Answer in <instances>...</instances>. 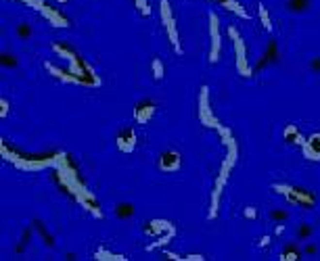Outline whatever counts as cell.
I'll list each match as a JSON object with an SVG mask.
<instances>
[{"label":"cell","mask_w":320,"mask_h":261,"mask_svg":"<svg viewBox=\"0 0 320 261\" xmlns=\"http://www.w3.org/2000/svg\"><path fill=\"white\" fill-rule=\"evenodd\" d=\"M0 151H2V157L6 159V161H11L15 167L25 169V171H40V169H44V167L52 165V159L48 155H40V157H36V155H21L19 151H11L6 142H2Z\"/></svg>","instance_id":"obj_1"},{"label":"cell","mask_w":320,"mask_h":261,"mask_svg":"<svg viewBox=\"0 0 320 261\" xmlns=\"http://www.w3.org/2000/svg\"><path fill=\"white\" fill-rule=\"evenodd\" d=\"M228 36L232 40V46H235V55H237V69L241 73L243 77H251L253 71L249 67V61H247V48H245V40L243 36L239 33L237 25H230L228 28Z\"/></svg>","instance_id":"obj_2"},{"label":"cell","mask_w":320,"mask_h":261,"mask_svg":"<svg viewBox=\"0 0 320 261\" xmlns=\"http://www.w3.org/2000/svg\"><path fill=\"white\" fill-rule=\"evenodd\" d=\"M272 188L278 195H283L287 200H291V203H295L299 207H305V209H310L312 205L316 203V197L310 195V192H305L302 188H293L289 184H272Z\"/></svg>","instance_id":"obj_3"},{"label":"cell","mask_w":320,"mask_h":261,"mask_svg":"<svg viewBox=\"0 0 320 261\" xmlns=\"http://www.w3.org/2000/svg\"><path fill=\"white\" fill-rule=\"evenodd\" d=\"M199 123H203L205 128H213V130H222L224 125L218 122V117L211 113L209 107V88L208 86H201L199 90Z\"/></svg>","instance_id":"obj_4"},{"label":"cell","mask_w":320,"mask_h":261,"mask_svg":"<svg viewBox=\"0 0 320 261\" xmlns=\"http://www.w3.org/2000/svg\"><path fill=\"white\" fill-rule=\"evenodd\" d=\"M159 6H161V21H163L165 31H168L170 42H172V46H174V50L178 52V55H182V44H180V40H178L176 21H174V15H172L170 0H161V2H159Z\"/></svg>","instance_id":"obj_5"},{"label":"cell","mask_w":320,"mask_h":261,"mask_svg":"<svg viewBox=\"0 0 320 261\" xmlns=\"http://www.w3.org/2000/svg\"><path fill=\"white\" fill-rule=\"evenodd\" d=\"M25 4H30L32 9H36L38 13H42V15L48 19V23L55 25V28H69V19L65 15H61L59 11H55L52 6H48L44 0H28Z\"/></svg>","instance_id":"obj_6"},{"label":"cell","mask_w":320,"mask_h":261,"mask_svg":"<svg viewBox=\"0 0 320 261\" xmlns=\"http://www.w3.org/2000/svg\"><path fill=\"white\" fill-rule=\"evenodd\" d=\"M209 38H211V48H209V63L220 61V48H222V40H220V23L216 13L209 11Z\"/></svg>","instance_id":"obj_7"},{"label":"cell","mask_w":320,"mask_h":261,"mask_svg":"<svg viewBox=\"0 0 320 261\" xmlns=\"http://www.w3.org/2000/svg\"><path fill=\"white\" fill-rule=\"evenodd\" d=\"M159 169L165 171V173H174L180 169V165H182V155L176 151H165L159 155Z\"/></svg>","instance_id":"obj_8"},{"label":"cell","mask_w":320,"mask_h":261,"mask_svg":"<svg viewBox=\"0 0 320 261\" xmlns=\"http://www.w3.org/2000/svg\"><path fill=\"white\" fill-rule=\"evenodd\" d=\"M115 146L122 153H132L136 149V132L132 128H124L115 136Z\"/></svg>","instance_id":"obj_9"},{"label":"cell","mask_w":320,"mask_h":261,"mask_svg":"<svg viewBox=\"0 0 320 261\" xmlns=\"http://www.w3.org/2000/svg\"><path fill=\"white\" fill-rule=\"evenodd\" d=\"M155 115V103L153 100H143V103H138L134 107V119L136 123H149L151 117Z\"/></svg>","instance_id":"obj_10"},{"label":"cell","mask_w":320,"mask_h":261,"mask_svg":"<svg viewBox=\"0 0 320 261\" xmlns=\"http://www.w3.org/2000/svg\"><path fill=\"white\" fill-rule=\"evenodd\" d=\"M302 151H304L305 159H310V161H320V132L312 134V136L305 140Z\"/></svg>","instance_id":"obj_11"},{"label":"cell","mask_w":320,"mask_h":261,"mask_svg":"<svg viewBox=\"0 0 320 261\" xmlns=\"http://www.w3.org/2000/svg\"><path fill=\"white\" fill-rule=\"evenodd\" d=\"M174 230V224H170L168 219H151L144 226V234L146 236H161V234Z\"/></svg>","instance_id":"obj_12"},{"label":"cell","mask_w":320,"mask_h":261,"mask_svg":"<svg viewBox=\"0 0 320 261\" xmlns=\"http://www.w3.org/2000/svg\"><path fill=\"white\" fill-rule=\"evenodd\" d=\"M44 67H46V71H48L52 77L61 79V82H67V84H78V86H82V82H80V77H76V76H73V73H71L69 69H67V71H63V69H57V67L52 65V63H48V61L44 63Z\"/></svg>","instance_id":"obj_13"},{"label":"cell","mask_w":320,"mask_h":261,"mask_svg":"<svg viewBox=\"0 0 320 261\" xmlns=\"http://www.w3.org/2000/svg\"><path fill=\"white\" fill-rule=\"evenodd\" d=\"M283 138H285V142H289V144H299V146H304V142H305V140L302 138V132H299V128H297V125H293V123H289V125L285 128Z\"/></svg>","instance_id":"obj_14"},{"label":"cell","mask_w":320,"mask_h":261,"mask_svg":"<svg viewBox=\"0 0 320 261\" xmlns=\"http://www.w3.org/2000/svg\"><path fill=\"white\" fill-rule=\"evenodd\" d=\"M218 2L222 4L226 11H232L235 15H239L241 19H249L247 11H245V9H243V4H241V2H237V0H218Z\"/></svg>","instance_id":"obj_15"},{"label":"cell","mask_w":320,"mask_h":261,"mask_svg":"<svg viewBox=\"0 0 320 261\" xmlns=\"http://www.w3.org/2000/svg\"><path fill=\"white\" fill-rule=\"evenodd\" d=\"M95 259H98V261H126L128 257L119 255V253H111V251H107V249H98L95 253Z\"/></svg>","instance_id":"obj_16"},{"label":"cell","mask_w":320,"mask_h":261,"mask_svg":"<svg viewBox=\"0 0 320 261\" xmlns=\"http://www.w3.org/2000/svg\"><path fill=\"white\" fill-rule=\"evenodd\" d=\"M287 9L291 13H305L310 9V0H287Z\"/></svg>","instance_id":"obj_17"},{"label":"cell","mask_w":320,"mask_h":261,"mask_svg":"<svg viewBox=\"0 0 320 261\" xmlns=\"http://www.w3.org/2000/svg\"><path fill=\"white\" fill-rule=\"evenodd\" d=\"M115 215H117L119 219L132 217V215H134V205H132V203H119V205L115 207Z\"/></svg>","instance_id":"obj_18"},{"label":"cell","mask_w":320,"mask_h":261,"mask_svg":"<svg viewBox=\"0 0 320 261\" xmlns=\"http://www.w3.org/2000/svg\"><path fill=\"white\" fill-rule=\"evenodd\" d=\"M174 236H176V228H174V230H170L168 234H161V236H159V238L155 240V243H151L149 246H146V249H149V251H155V249H159V246H165V245H168Z\"/></svg>","instance_id":"obj_19"},{"label":"cell","mask_w":320,"mask_h":261,"mask_svg":"<svg viewBox=\"0 0 320 261\" xmlns=\"http://www.w3.org/2000/svg\"><path fill=\"white\" fill-rule=\"evenodd\" d=\"M151 69H153V77H155V79H163L165 67H163V63H161V59H159V57H155L151 61Z\"/></svg>","instance_id":"obj_20"},{"label":"cell","mask_w":320,"mask_h":261,"mask_svg":"<svg viewBox=\"0 0 320 261\" xmlns=\"http://www.w3.org/2000/svg\"><path fill=\"white\" fill-rule=\"evenodd\" d=\"M257 13H259V21H262L264 30L266 31H272V21H270L268 11H266V4H257Z\"/></svg>","instance_id":"obj_21"},{"label":"cell","mask_w":320,"mask_h":261,"mask_svg":"<svg viewBox=\"0 0 320 261\" xmlns=\"http://www.w3.org/2000/svg\"><path fill=\"white\" fill-rule=\"evenodd\" d=\"M266 57H268V61L270 63H276L278 61V44H276V40H270V44H268V48H266V52H264Z\"/></svg>","instance_id":"obj_22"},{"label":"cell","mask_w":320,"mask_h":261,"mask_svg":"<svg viewBox=\"0 0 320 261\" xmlns=\"http://www.w3.org/2000/svg\"><path fill=\"white\" fill-rule=\"evenodd\" d=\"M299 257H302V251H299L297 246H293V245H291V246H287L285 253L281 255L283 261H295V259H299Z\"/></svg>","instance_id":"obj_23"},{"label":"cell","mask_w":320,"mask_h":261,"mask_svg":"<svg viewBox=\"0 0 320 261\" xmlns=\"http://www.w3.org/2000/svg\"><path fill=\"white\" fill-rule=\"evenodd\" d=\"M134 4H136V9H138V13H141L143 17L151 15V6H149V2H146V0H134Z\"/></svg>","instance_id":"obj_24"},{"label":"cell","mask_w":320,"mask_h":261,"mask_svg":"<svg viewBox=\"0 0 320 261\" xmlns=\"http://www.w3.org/2000/svg\"><path fill=\"white\" fill-rule=\"evenodd\" d=\"M312 232H314V228H312V226H308V224L299 226V230H297V234H299V240H308V238L312 236Z\"/></svg>","instance_id":"obj_25"},{"label":"cell","mask_w":320,"mask_h":261,"mask_svg":"<svg viewBox=\"0 0 320 261\" xmlns=\"http://www.w3.org/2000/svg\"><path fill=\"white\" fill-rule=\"evenodd\" d=\"M17 36L21 38V40H28V38H32V28H30L28 23H21V25H19V28H17Z\"/></svg>","instance_id":"obj_26"},{"label":"cell","mask_w":320,"mask_h":261,"mask_svg":"<svg viewBox=\"0 0 320 261\" xmlns=\"http://www.w3.org/2000/svg\"><path fill=\"white\" fill-rule=\"evenodd\" d=\"M270 217H272V222L281 224V222H285V219L289 217V213H287V211H283V209H274V211L270 213Z\"/></svg>","instance_id":"obj_27"},{"label":"cell","mask_w":320,"mask_h":261,"mask_svg":"<svg viewBox=\"0 0 320 261\" xmlns=\"http://www.w3.org/2000/svg\"><path fill=\"white\" fill-rule=\"evenodd\" d=\"M36 228L40 230V234H42V238H44V243H46V245H48V246H52V245H55V240H52V236H50V234H46V230H44V226H42V224H40V222H36Z\"/></svg>","instance_id":"obj_28"},{"label":"cell","mask_w":320,"mask_h":261,"mask_svg":"<svg viewBox=\"0 0 320 261\" xmlns=\"http://www.w3.org/2000/svg\"><path fill=\"white\" fill-rule=\"evenodd\" d=\"M0 61H2L4 67H17V59L13 55H9V52H4V55L0 57Z\"/></svg>","instance_id":"obj_29"},{"label":"cell","mask_w":320,"mask_h":261,"mask_svg":"<svg viewBox=\"0 0 320 261\" xmlns=\"http://www.w3.org/2000/svg\"><path fill=\"white\" fill-rule=\"evenodd\" d=\"M30 236H32V230L28 228V230H25V232H23V236H21V245H19V246H17V253H23V249H25V245H28V243H30Z\"/></svg>","instance_id":"obj_30"},{"label":"cell","mask_w":320,"mask_h":261,"mask_svg":"<svg viewBox=\"0 0 320 261\" xmlns=\"http://www.w3.org/2000/svg\"><path fill=\"white\" fill-rule=\"evenodd\" d=\"M6 115H9V100H6V98H0V117H6Z\"/></svg>","instance_id":"obj_31"},{"label":"cell","mask_w":320,"mask_h":261,"mask_svg":"<svg viewBox=\"0 0 320 261\" xmlns=\"http://www.w3.org/2000/svg\"><path fill=\"white\" fill-rule=\"evenodd\" d=\"M243 215L247 217V219H257V211H256V207H245Z\"/></svg>","instance_id":"obj_32"},{"label":"cell","mask_w":320,"mask_h":261,"mask_svg":"<svg viewBox=\"0 0 320 261\" xmlns=\"http://www.w3.org/2000/svg\"><path fill=\"white\" fill-rule=\"evenodd\" d=\"M310 69L314 71V73H320V57H314L310 61Z\"/></svg>","instance_id":"obj_33"},{"label":"cell","mask_w":320,"mask_h":261,"mask_svg":"<svg viewBox=\"0 0 320 261\" xmlns=\"http://www.w3.org/2000/svg\"><path fill=\"white\" fill-rule=\"evenodd\" d=\"M163 257L174 259V261H184V257H180V255H176V253H172V251H168V249H163Z\"/></svg>","instance_id":"obj_34"},{"label":"cell","mask_w":320,"mask_h":261,"mask_svg":"<svg viewBox=\"0 0 320 261\" xmlns=\"http://www.w3.org/2000/svg\"><path fill=\"white\" fill-rule=\"evenodd\" d=\"M205 257L203 255H195V253H192V255H186L184 257V261H203Z\"/></svg>","instance_id":"obj_35"},{"label":"cell","mask_w":320,"mask_h":261,"mask_svg":"<svg viewBox=\"0 0 320 261\" xmlns=\"http://www.w3.org/2000/svg\"><path fill=\"white\" fill-rule=\"evenodd\" d=\"M270 236H262V238H259V243H257V246H268L270 245Z\"/></svg>","instance_id":"obj_36"},{"label":"cell","mask_w":320,"mask_h":261,"mask_svg":"<svg viewBox=\"0 0 320 261\" xmlns=\"http://www.w3.org/2000/svg\"><path fill=\"white\" fill-rule=\"evenodd\" d=\"M314 253H316V245H308V246H305V255H314Z\"/></svg>","instance_id":"obj_37"},{"label":"cell","mask_w":320,"mask_h":261,"mask_svg":"<svg viewBox=\"0 0 320 261\" xmlns=\"http://www.w3.org/2000/svg\"><path fill=\"white\" fill-rule=\"evenodd\" d=\"M274 232H276V234H283V232H285V224H283V222L276 224V230H274Z\"/></svg>","instance_id":"obj_38"},{"label":"cell","mask_w":320,"mask_h":261,"mask_svg":"<svg viewBox=\"0 0 320 261\" xmlns=\"http://www.w3.org/2000/svg\"><path fill=\"white\" fill-rule=\"evenodd\" d=\"M55 2H67V0H55Z\"/></svg>","instance_id":"obj_39"},{"label":"cell","mask_w":320,"mask_h":261,"mask_svg":"<svg viewBox=\"0 0 320 261\" xmlns=\"http://www.w3.org/2000/svg\"><path fill=\"white\" fill-rule=\"evenodd\" d=\"M19 2H23V4H25V2H28V0H19Z\"/></svg>","instance_id":"obj_40"},{"label":"cell","mask_w":320,"mask_h":261,"mask_svg":"<svg viewBox=\"0 0 320 261\" xmlns=\"http://www.w3.org/2000/svg\"><path fill=\"white\" fill-rule=\"evenodd\" d=\"M213 2H218V0H213Z\"/></svg>","instance_id":"obj_41"}]
</instances>
